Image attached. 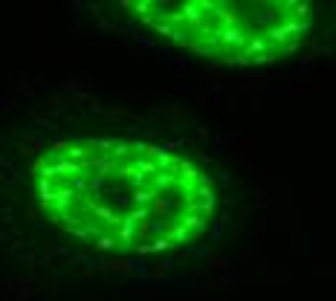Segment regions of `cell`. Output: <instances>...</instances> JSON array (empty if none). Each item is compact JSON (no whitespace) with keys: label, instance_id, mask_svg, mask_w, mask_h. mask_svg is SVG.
<instances>
[{"label":"cell","instance_id":"6da1fadb","mask_svg":"<svg viewBox=\"0 0 336 301\" xmlns=\"http://www.w3.org/2000/svg\"><path fill=\"white\" fill-rule=\"evenodd\" d=\"M46 220L81 246L116 255L168 252L203 235L215 185L200 165L137 139H64L32 168Z\"/></svg>","mask_w":336,"mask_h":301},{"label":"cell","instance_id":"7a4b0ae2","mask_svg":"<svg viewBox=\"0 0 336 301\" xmlns=\"http://www.w3.org/2000/svg\"><path fill=\"white\" fill-rule=\"evenodd\" d=\"M127 6L165 41L223 64L276 61L313 26L310 6L296 0H142Z\"/></svg>","mask_w":336,"mask_h":301}]
</instances>
